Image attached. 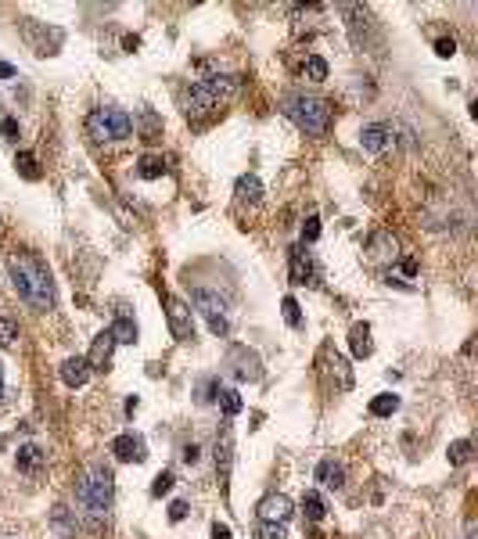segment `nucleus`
I'll return each mask as SVG.
<instances>
[{
  "mask_svg": "<svg viewBox=\"0 0 478 539\" xmlns=\"http://www.w3.org/2000/svg\"><path fill=\"white\" fill-rule=\"evenodd\" d=\"M137 173H140V180H158L166 173V162H162V155H144L137 162Z\"/></svg>",
  "mask_w": 478,
  "mask_h": 539,
  "instance_id": "nucleus-24",
  "label": "nucleus"
},
{
  "mask_svg": "<svg viewBox=\"0 0 478 539\" xmlns=\"http://www.w3.org/2000/svg\"><path fill=\"white\" fill-rule=\"evenodd\" d=\"M316 237H321V216H309L306 223H302V245H313Z\"/></svg>",
  "mask_w": 478,
  "mask_h": 539,
  "instance_id": "nucleus-35",
  "label": "nucleus"
},
{
  "mask_svg": "<svg viewBox=\"0 0 478 539\" xmlns=\"http://www.w3.org/2000/svg\"><path fill=\"white\" fill-rule=\"evenodd\" d=\"M111 353H116V338H111V331H101L98 338H94V349H90V371H105L108 363H111Z\"/></svg>",
  "mask_w": 478,
  "mask_h": 539,
  "instance_id": "nucleus-15",
  "label": "nucleus"
},
{
  "mask_svg": "<svg viewBox=\"0 0 478 539\" xmlns=\"http://www.w3.org/2000/svg\"><path fill=\"white\" fill-rule=\"evenodd\" d=\"M111 493H116V478L105 464H87L83 471L76 474V500H79V511L90 521L94 529L101 525L111 511Z\"/></svg>",
  "mask_w": 478,
  "mask_h": 539,
  "instance_id": "nucleus-2",
  "label": "nucleus"
},
{
  "mask_svg": "<svg viewBox=\"0 0 478 539\" xmlns=\"http://www.w3.org/2000/svg\"><path fill=\"white\" fill-rule=\"evenodd\" d=\"M187 518V503L184 500H173V507H169V521H184Z\"/></svg>",
  "mask_w": 478,
  "mask_h": 539,
  "instance_id": "nucleus-39",
  "label": "nucleus"
},
{
  "mask_svg": "<svg viewBox=\"0 0 478 539\" xmlns=\"http://www.w3.org/2000/svg\"><path fill=\"white\" fill-rule=\"evenodd\" d=\"M8 274H11V284L22 302H29L40 313L54 309V284H51V274H47L40 256H33V252H11Z\"/></svg>",
  "mask_w": 478,
  "mask_h": 539,
  "instance_id": "nucleus-1",
  "label": "nucleus"
},
{
  "mask_svg": "<svg viewBox=\"0 0 478 539\" xmlns=\"http://www.w3.org/2000/svg\"><path fill=\"white\" fill-rule=\"evenodd\" d=\"M0 399H4V367H0Z\"/></svg>",
  "mask_w": 478,
  "mask_h": 539,
  "instance_id": "nucleus-44",
  "label": "nucleus"
},
{
  "mask_svg": "<svg viewBox=\"0 0 478 539\" xmlns=\"http://www.w3.org/2000/svg\"><path fill=\"white\" fill-rule=\"evenodd\" d=\"M108 331H111V338H116V345H133V342H137V324H133L126 313L116 316V324H111Z\"/></svg>",
  "mask_w": 478,
  "mask_h": 539,
  "instance_id": "nucleus-21",
  "label": "nucleus"
},
{
  "mask_svg": "<svg viewBox=\"0 0 478 539\" xmlns=\"http://www.w3.org/2000/svg\"><path fill=\"white\" fill-rule=\"evenodd\" d=\"M230 468H234V432H230V424H227V428L219 432V439H216V471H219V485H227Z\"/></svg>",
  "mask_w": 478,
  "mask_h": 539,
  "instance_id": "nucleus-11",
  "label": "nucleus"
},
{
  "mask_svg": "<svg viewBox=\"0 0 478 539\" xmlns=\"http://www.w3.org/2000/svg\"><path fill=\"white\" fill-rule=\"evenodd\" d=\"M198 453H202V450L195 446V442H191V446H184V453H180V456H184V464H198Z\"/></svg>",
  "mask_w": 478,
  "mask_h": 539,
  "instance_id": "nucleus-40",
  "label": "nucleus"
},
{
  "mask_svg": "<svg viewBox=\"0 0 478 539\" xmlns=\"http://www.w3.org/2000/svg\"><path fill=\"white\" fill-rule=\"evenodd\" d=\"M14 166H19V173H22L25 180H40V166H36V155L33 151H19Z\"/></svg>",
  "mask_w": 478,
  "mask_h": 539,
  "instance_id": "nucleus-27",
  "label": "nucleus"
},
{
  "mask_svg": "<svg viewBox=\"0 0 478 539\" xmlns=\"http://www.w3.org/2000/svg\"><path fill=\"white\" fill-rule=\"evenodd\" d=\"M58 374H61V382H65L69 388H83L90 382V363H87V356H69L58 367Z\"/></svg>",
  "mask_w": 478,
  "mask_h": 539,
  "instance_id": "nucleus-13",
  "label": "nucleus"
},
{
  "mask_svg": "<svg viewBox=\"0 0 478 539\" xmlns=\"http://www.w3.org/2000/svg\"><path fill=\"white\" fill-rule=\"evenodd\" d=\"M169 489H173V471H162V474L151 482V496H166Z\"/></svg>",
  "mask_w": 478,
  "mask_h": 539,
  "instance_id": "nucleus-36",
  "label": "nucleus"
},
{
  "mask_svg": "<svg viewBox=\"0 0 478 539\" xmlns=\"http://www.w3.org/2000/svg\"><path fill=\"white\" fill-rule=\"evenodd\" d=\"M87 133L94 140H126L133 133V119L122 108H94L87 116Z\"/></svg>",
  "mask_w": 478,
  "mask_h": 539,
  "instance_id": "nucleus-5",
  "label": "nucleus"
},
{
  "mask_svg": "<svg viewBox=\"0 0 478 539\" xmlns=\"http://www.w3.org/2000/svg\"><path fill=\"white\" fill-rule=\"evenodd\" d=\"M0 133H4V140H19V119H4L0 122Z\"/></svg>",
  "mask_w": 478,
  "mask_h": 539,
  "instance_id": "nucleus-37",
  "label": "nucleus"
},
{
  "mask_svg": "<svg viewBox=\"0 0 478 539\" xmlns=\"http://www.w3.org/2000/svg\"><path fill=\"white\" fill-rule=\"evenodd\" d=\"M166 320H169V335L177 342H191L195 338V320H191V309L184 298L166 295Z\"/></svg>",
  "mask_w": 478,
  "mask_h": 539,
  "instance_id": "nucleus-8",
  "label": "nucleus"
},
{
  "mask_svg": "<svg viewBox=\"0 0 478 539\" xmlns=\"http://www.w3.org/2000/svg\"><path fill=\"white\" fill-rule=\"evenodd\" d=\"M281 309H284V320H288V327H302V309H298V302H295L292 295L281 302Z\"/></svg>",
  "mask_w": 478,
  "mask_h": 539,
  "instance_id": "nucleus-34",
  "label": "nucleus"
},
{
  "mask_svg": "<svg viewBox=\"0 0 478 539\" xmlns=\"http://www.w3.org/2000/svg\"><path fill=\"white\" fill-rule=\"evenodd\" d=\"M259 518H263V521H288V518H292V500L284 496V493L266 496V500L259 503Z\"/></svg>",
  "mask_w": 478,
  "mask_h": 539,
  "instance_id": "nucleus-16",
  "label": "nucleus"
},
{
  "mask_svg": "<svg viewBox=\"0 0 478 539\" xmlns=\"http://www.w3.org/2000/svg\"><path fill=\"white\" fill-rule=\"evenodd\" d=\"M256 539H288V529H284V521H259Z\"/></svg>",
  "mask_w": 478,
  "mask_h": 539,
  "instance_id": "nucleus-29",
  "label": "nucleus"
},
{
  "mask_svg": "<svg viewBox=\"0 0 478 539\" xmlns=\"http://www.w3.org/2000/svg\"><path fill=\"white\" fill-rule=\"evenodd\" d=\"M302 72L321 83V79H327V61H324V58H316V54H309V58H306V65H302Z\"/></svg>",
  "mask_w": 478,
  "mask_h": 539,
  "instance_id": "nucleus-31",
  "label": "nucleus"
},
{
  "mask_svg": "<svg viewBox=\"0 0 478 539\" xmlns=\"http://www.w3.org/2000/svg\"><path fill=\"white\" fill-rule=\"evenodd\" d=\"M14 338H19V324L8 320V316H0V349L14 345Z\"/></svg>",
  "mask_w": 478,
  "mask_h": 539,
  "instance_id": "nucleus-33",
  "label": "nucleus"
},
{
  "mask_svg": "<svg viewBox=\"0 0 478 539\" xmlns=\"http://www.w3.org/2000/svg\"><path fill=\"white\" fill-rule=\"evenodd\" d=\"M195 306H198V313L205 316V324H209V331L216 338H227L230 335V320H227V309H223V302L213 295V292H205V288H198L195 292Z\"/></svg>",
  "mask_w": 478,
  "mask_h": 539,
  "instance_id": "nucleus-6",
  "label": "nucleus"
},
{
  "mask_svg": "<svg viewBox=\"0 0 478 539\" xmlns=\"http://www.w3.org/2000/svg\"><path fill=\"white\" fill-rule=\"evenodd\" d=\"M316 482L327 485V489H342L345 485V468L338 461H321V468H316Z\"/></svg>",
  "mask_w": 478,
  "mask_h": 539,
  "instance_id": "nucleus-20",
  "label": "nucleus"
},
{
  "mask_svg": "<svg viewBox=\"0 0 478 539\" xmlns=\"http://www.w3.org/2000/svg\"><path fill=\"white\" fill-rule=\"evenodd\" d=\"M321 360H324V371L334 377V382H338L334 388H338V392L353 388V371H349L345 356H338V353H334V349H324V353H321Z\"/></svg>",
  "mask_w": 478,
  "mask_h": 539,
  "instance_id": "nucleus-12",
  "label": "nucleus"
},
{
  "mask_svg": "<svg viewBox=\"0 0 478 539\" xmlns=\"http://www.w3.org/2000/svg\"><path fill=\"white\" fill-rule=\"evenodd\" d=\"M14 76H19V69L8 65V61H0V79H14Z\"/></svg>",
  "mask_w": 478,
  "mask_h": 539,
  "instance_id": "nucleus-41",
  "label": "nucleus"
},
{
  "mask_svg": "<svg viewBox=\"0 0 478 539\" xmlns=\"http://www.w3.org/2000/svg\"><path fill=\"white\" fill-rule=\"evenodd\" d=\"M51 521H54V529L61 532V536H76V511H69V507H54V514H51Z\"/></svg>",
  "mask_w": 478,
  "mask_h": 539,
  "instance_id": "nucleus-25",
  "label": "nucleus"
},
{
  "mask_svg": "<svg viewBox=\"0 0 478 539\" xmlns=\"http://www.w3.org/2000/svg\"><path fill=\"white\" fill-rule=\"evenodd\" d=\"M140 130H144V140H155L158 130H162V122H158V116L151 112V108H144V112H140Z\"/></svg>",
  "mask_w": 478,
  "mask_h": 539,
  "instance_id": "nucleus-32",
  "label": "nucleus"
},
{
  "mask_svg": "<svg viewBox=\"0 0 478 539\" xmlns=\"http://www.w3.org/2000/svg\"><path fill=\"white\" fill-rule=\"evenodd\" d=\"M213 539H230V529H227V525H219V521H216V525H213Z\"/></svg>",
  "mask_w": 478,
  "mask_h": 539,
  "instance_id": "nucleus-42",
  "label": "nucleus"
},
{
  "mask_svg": "<svg viewBox=\"0 0 478 539\" xmlns=\"http://www.w3.org/2000/svg\"><path fill=\"white\" fill-rule=\"evenodd\" d=\"M302 511H306V521H324V514H327L324 496L321 493H306V496H302Z\"/></svg>",
  "mask_w": 478,
  "mask_h": 539,
  "instance_id": "nucleus-26",
  "label": "nucleus"
},
{
  "mask_svg": "<svg viewBox=\"0 0 478 539\" xmlns=\"http://www.w3.org/2000/svg\"><path fill=\"white\" fill-rule=\"evenodd\" d=\"M360 144H363V151L381 155L385 148H392V126H385V122L363 126V130H360Z\"/></svg>",
  "mask_w": 478,
  "mask_h": 539,
  "instance_id": "nucleus-10",
  "label": "nucleus"
},
{
  "mask_svg": "<svg viewBox=\"0 0 478 539\" xmlns=\"http://www.w3.org/2000/svg\"><path fill=\"white\" fill-rule=\"evenodd\" d=\"M219 377H205V382L198 385V403H216L219 399Z\"/></svg>",
  "mask_w": 478,
  "mask_h": 539,
  "instance_id": "nucleus-30",
  "label": "nucleus"
},
{
  "mask_svg": "<svg viewBox=\"0 0 478 539\" xmlns=\"http://www.w3.org/2000/svg\"><path fill=\"white\" fill-rule=\"evenodd\" d=\"M395 410H400V395H392V392H381L371 399V414L374 417H392Z\"/></svg>",
  "mask_w": 478,
  "mask_h": 539,
  "instance_id": "nucleus-23",
  "label": "nucleus"
},
{
  "mask_svg": "<svg viewBox=\"0 0 478 539\" xmlns=\"http://www.w3.org/2000/svg\"><path fill=\"white\" fill-rule=\"evenodd\" d=\"M446 456H450V464H453V468L468 464V461H471V442H468V439L450 442V450H446Z\"/></svg>",
  "mask_w": 478,
  "mask_h": 539,
  "instance_id": "nucleus-28",
  "label": "nucleus"
},
{
  "mask_svg": "<svg viewBox=\"0 0 478 539\" xmlns=\"http://www.w3.org/2000/svg\"><path fill=\"white\" fill-rule=\"evenodd\" d=\"M400 266H403V274H406V277H413V274H417V263H413V259H403Z\"/></svg>",
  "mask_w": 478,
  "mask_h": 539,
  "instance_id": "nucleus-43",
  "label": "nucleus"
},
{
  "mask_svg": "<svg viewBox=\"0 0 478 539\" xmlns=\"http://www.w3.org/2000/svg\"><path fill=\"white\" fill-rule=\"evenodd\" d=\"M349 345H353V356L356 360H367L374 353V342H371V327L367 324H356L349 331Z\"/></svg>",
  "mask_w": 478,
  "mask_h": 539,
  "instance_id": "nucleus-19",
  "label": "nucleus"
},
{
  "mask_svg": "<svg viewBox=\"0 0 478 539\" xmlns=\"http://www.w3.org/2000/svg\"><path fill=\"white\" fill-rule=\"evenodd\" d=\"M237 94V79L234 76H209V79H198V83H191L184 90V116L187 119H202V116H209L213 108H219L223 101H230Z\"/></svg>",
  "mask_w": 478,
  "mask_h": 539,
  "instance_id": "nucleus-3",
  "label": "nucleus"
},
{
  "mask_svg": "<svg viewBox=\"0 0 478 539\" xmlns=\"http://www.w3.org/2000/svg\"><path fill=\"white\" fill-rule=\"evenodd\" d=\"M227 371L237 377V382H259V377H263V360L252 353L248 345H230Z\"/></svg>",
  "mask_w": 478,
  "mask_h": 539,
  "instance_id": "nucleus-7",
  "label": "nucleus"
},
{
  "mask_svg": "<svg viewBox=\"0 0 478 539\" xmlns=\"http://www.w3.org/2000/svg\"><path fill=\"white\" fill-rule=\"evenodd\" d=\"M216 403H219V410H223V417H227V421L237 417V414H241V406H245V403H241V392H237V388H219V399H216Z\"/></svg>",
  "mask_w": 478,
  "mask_h": 539,
  "instance_id": "nucleus-22",
  "label": "nucleus"
},
{
  "mask_svg": "<svg viewBox=\"0 0 478 539\" xmlns=\"http://www.w3.org/2000/svg\"><path fill=\"white\" fill-rule=\"evenodd\" d=\"M292 284H321V270L306 256V245L292 248Z\"/></svg>",
  "mask_w": 478,
  "mask_h": 539,
  "instance_id": "nucleus-9",
  "label": "nucleus"
},
{
  "mask_svg": "<svg viewBox=\"0 0 478 539\" xmlns=\"http://www.w3.org/2000/svg\"><path fill=\"white\" fill-rule=\"evenodd\" d=\"M435 54H439V58H453V54H457V40H439V43H435Z\"/></svg>",
  "mask_w": 478,
  "mask_h": 539,
  "instance_id": "nucleus-38",
  "label": "nucleus"
},
{
  "mask_svg": "<svg viewBox=\"0 0 478 539\" xmlns=\"http://www.w3.org/2000/svg\"><path fill=\"white\" fill-rule=\"evenodd\" d=\"M111 453H116V461H122V464H140L144 461V442H140L137 435H119L116 442H111Z\"/></svg>",
  "mask_w": 478,
  "mask_h": 539,
  "instance_id": "nucleus-14",
  "label": "nucleus"
},
{
  "mask_svg": "<svg viewBox=\"0 0 478 539\" xmlns=\"http://www.w3.org/2000/svg\"><path fill=\"white\" fill-rule=\"evenodd\" d=\"M19 471L22 474H36V471H43V464H47V453L40 450V446H33V442H29V446H22L19 450Z\"/></svg>",
  "mask_w": 478,
  "mask_h": 539,
  "instance_id": "nucleus-17",
  "label": "nucleus"
},
{
  "mask_svg": "<svg viewBox=\"0 0 478 539\" xmlns=\"http://www.w3.org/2000/svg\"><path fill=\"white\" fill-rule=\"evenodd\" d=\"M234 195H237V201L259 205V201H263V184H259V177H256V173H245V177L237 180V187H234Z\"/></svg>",
  "mask_w": 478,
  "mask_h": 539,
  "instance_id": "nucleus-18",
  "label": "nucleus"
},
{
  "mask_svg": "<svg viewBox=\"0 0 478 539\" xmlns=\"http://www.w3.org/2000/svg\"><path fill=\"white\" fill-rule=\"evenodd\" d=\"M281 112L288 116L306 137H324L327 126H331L327 101L313 98V94H288V98L281 101Z\"/></svg>",
  "mask_w": 478,
  "mask_h": 539,
  "instance_id": "nucleus-4",
  "label": "nucleus"
}]
</instances>
